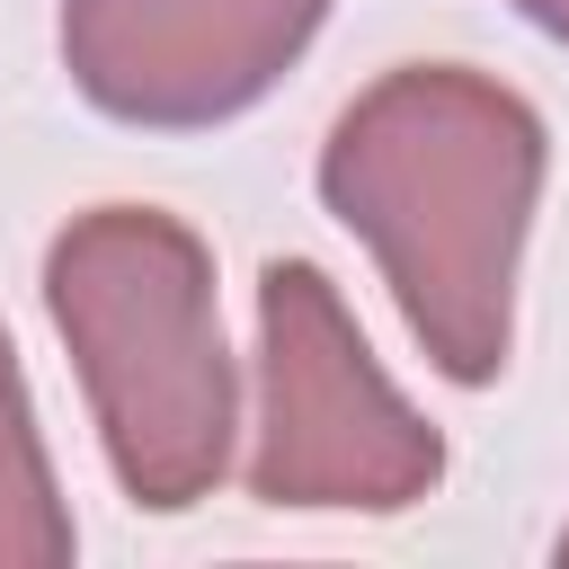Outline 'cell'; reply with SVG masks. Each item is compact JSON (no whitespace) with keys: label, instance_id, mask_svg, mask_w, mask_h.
<instances>
[{"label":"cell","instance_id":"4","mask_svg":"<svg viewBox=\"0 0 569 569\" xmlns=\"http://www.w3.org/2000/svg\"><path fill=\"white\" fill-rule=\"evenodd\" d=\"M329 0H62L71 80L133 124H213L249 107Z\"/></svg>","mask_w":569,"mask_h":569},{"label":"cell","instance_id":"1","mask_svg":"<svg viewBox=\"0 0 569 569\" xmlns=\"http://www.w3.org/2000/svg\"><path fill=\"white\" fill-rule=\"evenodd\" d=\"M533 187V107L462 62L391 71L338 116L320 151V196L382 258L409 329L453 382H489L507 365V293Z\"/></svg>","mask_w":569,"mask_h":569},{"label":"cell","instance_id":"6","mask_svg":"<svg viewBox=\"0 0 569 569\" xmlns=\"http://www.w3.org/2000/svg\"><path fill=\"white\" fill-rule=\"evenodd\" d=\"M533 27H551V36H569V0H516Z\"/></svg>","mask_w":569,"mask_h":569},{"label":"cell","instance_id":"5","mask_svg":"<svg viewBox=\"0 0 569 569\" xmlns=\"http://www.w3.org/2000/svg\"><path fill=\"white\" fill-rule=\"evenodd\" d=\"M0 560H71V525L53 507V471H44V445L27 427L9 338H0Z\"/></svg>","mask_w":569,"mask_h":569},{"label":"cell","instance_id":"2","mask_svg":"<svg viewBox=\"0 0 569 569\" xmlns=\"http://www.w3.org/2000/svg\"><path fill=\"white\" fill-rule=\"evenodd\" d=\"M44 293L80 356L116 480L142 507H196L231 453V356L196 231L151 204H107L53 240Z\"/></svg>","mask_w":569,"mask_h":569},{"label":"cell","instance_id":"7","mask_svg":"<svg viewBox=\"0 0 569 569\" xmlns=\"http://www.w3.org/2000/svg\"><path fill=\"white\" fill-rule=\"evenodd\" d=\"M560 560H569V533H560Z\"/></svg>","mask_w":569,"mask_h":569},{"label":"cell","instance_id":"3","mask_svg":"<svg viewBox=\"0 0 569 569\" xmlns=\"http://www.w3.org/2000/svg\"><path fill=\"white\" fill-rule=\"evenodd\" d=\"M258 329H267V409H258L249 489L267 507H409L445 471L436 436L373 373L320 267L302 258L267 267Z\"/></svg>","mask_w":569,"mask_h":569}]
</instances>
